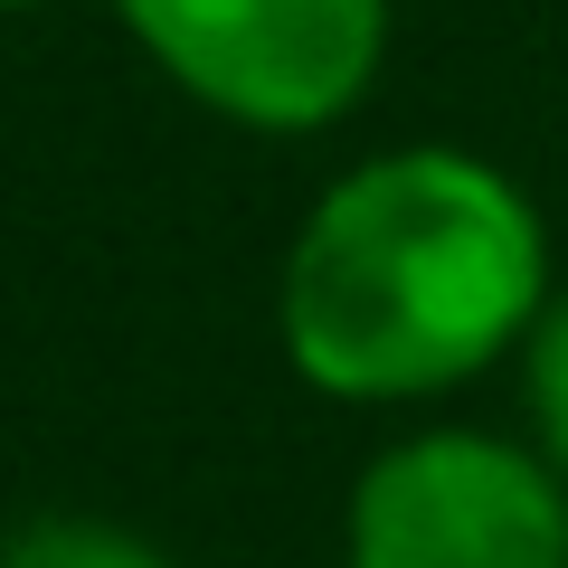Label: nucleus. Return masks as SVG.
Instances as JSON below:
<instances>
[{"label":"nucleus","instance_id":"7ed1b4c3","mask_svg":"<svg viewBox=\"0 0 568 568\" xmlns=\"http://www.w3.org/2000/svg\"><path fill=\"white\" fill-rule=\"evenodd\" d=\"M342 549L351 568H568V474L493 426H426L361 465Z\"/></svg>","mask_w":568,"mask_h":568},{"label":"nucleus","instance_id":"f03ea898","mask_svg":"<svg viewBox=\"0 0 568 568\" xmlns=\"http://www.w3.org/2000/svg\"><path fill=\"white\" fill-rule=\"evenodd\" d=\"M133 48L246 133H323L379 85L388 0H114Z\"/></svg>","mask_w":568,"mask_h":568},{"label":"nucleus","instance_id":"f257e3e1","mask_svg":"<svg viewBox=\"0 0 568 568\" xmlns=\"http://www.w3.org/2000/svg\"><path fill=\"white\" fill-rule=\"evenodd\" d=\"M540 200L484 152L398 142L323 190L284 246L275 332L323 398L407 407L484 379L540 323Z\"/></svg>","mask_w":568,"mask_h":568},{"label":"nucleus","instance_id":"423d86ee","mask_svg":"<svg viewBox=\"0 0 568 568\" xmlns=\"http://www.w3.org/2000/svg\"><path fill=\"white\" fill-rule=\"evenodd\" d=\"M0 10H48V0H0Z\"/></svg>","mask_w":568,"mask_h":568},{"label":"nucleus","instance_id":"39448f33","mask_svg":"<svg viewBox=\"0 0 568 568\" xmlns=\"http://www.w3.org/2000/svg\"><path fill=\"white\" fill-rule=\"evenodd\" d=\"M521 407H530V446L568 474V294H549L540 323L521 332Z\"/></svg>","mask_w":568,"mask_h":568},{"label":"nucleus","instance_id":"20e7f679","mask_svg":"<svg viewBox=\"0 0 568 568\" xmlns=\"http://www.w3.org/2000/svg\"><path fill=\"white\" fill-rule=\"evenodd\" d=\"M0 568H171L162 549L123 521H85V511H58V521H29L0 540Z\"/></svg>","mask_w":568,"mask_h":568}]
</instances>
